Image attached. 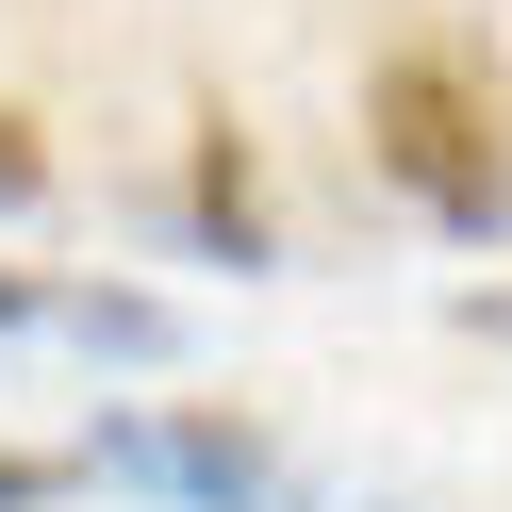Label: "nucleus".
I'll list each match as a JSON object with an SVG mask.
<instances>
[{"label":"nucleus","mask_w":512,"mask_h":512,"mask_svg":"<svg viewBox=\"0 0 512 512\" xmlns=\"http://www.w3.org/2000/svg\"><path fill=\"white\" fill-rule=\"evenodd\" d=\"M364 149H380V182H397L430 232H496L512 215V116H496V83L463 67V50H380L364 67Z\"/></svg>","instance_id":"obj_1"},{"label":"nucleus","mask_w":512,"mask_h":512,"mask_svg":"<svg viewBox=\"0 0 512 512\" xmlns=\"http://www.w3.org/2000/svg\"><path fill=\"white\" fill-rule=\"evenodd\" d=\"M182 215H199V248L265 265V166H248V133H232V116H199V166H182Z\"/></svg>","instance_id":"obj_2"},{"label":"nucleus","mask_w":512,"mask_h":512,"mask_svg":"<svg viewBox=\"0 0 512 512\" xmlns=\"http://www.w3.org/2000/svg\"><path fill=\"white\" fill-rule=\"evenodd\" d=\"M149 463H166L199 512H232V496H248V446H232V430H149Z\"/></svg>","instance_id":"obj_3"},{"label":"nucleus","mask_w":512,"mask_h":512,"mask_svg":"<svg viewBox=\"0 0 512 512\" xmlns=\"http://www.w3.org/2000/svg\"><path fill=\"white\" fill-rule=\"evenodd\" d=\"M17 199H50V149H34V116H0V215Z\"/></svg>","instance_id":"obj_4"},{"label":"nucleus","mask_w":512,"mask_h":512,"mask_svg":"<svg viewBox=\"0 0 512 512\" xmlns=\"http://www.w3.org/2000/svg\"><path fill=\"white\" fill-rule=\"evenodd\" d=\"M67 496V463H0V512H50Z\"/></svg>","instance_id":"obj_5"},{"label":"nucleus","mask_w":512,"mask_h":512,"mask_svg":"<svg viewBox=\"0 0 512 512\" xmlns=\"http://www.w3.org/2000/svg\"><path fill=\"white\" fill-rule=\"evenodd\" d=\"M17 314H34V281H0V331H17Z\"/></svg>","instance_id":"obj_6"},{"label":"nucleus","mask_w":512,"mask_h":512,"mask_svg":"<svg viewBox=\"0 0 512 512\" xmlns=\"http://www.w3.org/2000/svg\"><path fill=\"white\" fill-rule=\"evenodd\" d=\"M463 314H479V331H512V298H463Z\"/></svg>","instance_id":"obj_7"}]
</instances>
